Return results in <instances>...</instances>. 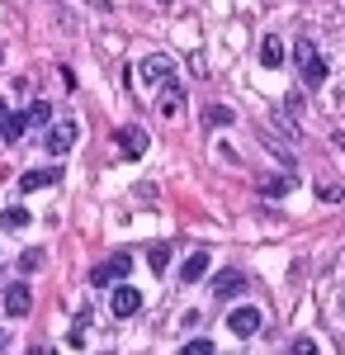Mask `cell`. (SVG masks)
Masks as SVG:
<instances>
[{"label":"cell","mask_w":345,"mask_h":355,"mask_svg":"<svg viewBox=\"0 0 345 355\" xmlns=\"http://www.w3.org/2000/svg\"><path fill=\"white\" fill-rule=\"evenodd\" d=\"M260 322H265V318H260V308H237V313L227 318V331H232V336H256Z\"/></svg>","instance_id":"7"},{"label":"cell","mask_w":345,"mask_h":355,"mask_svg":"<svg viewBox=\"0 0 345 355\" xmlns=\"http://www.w3.org/2000/svg\"><path fill=\"white\" fill-rule=\"evenodd\" d=\"M0 223H5L10 232H24L28 223H33V214H28V209H5V214H0Z\"/></svg>","instance_id":"16"},{"label":"cell","mask_w":345,"mask_h":355,"mask_svg":"<svg viewBox=\"0 0 345 355\" xmlns=\"http://www.w3.org/2000/svg\"><path fill=\"white\" fill-rule=\"evenodd\" d=\"M109 308H114V318H133L137 308H142V289H133L128 279H123V284H114V294H109Z\"/></svg>","instance_id":"5"},{"label":"cell","mask_w":345,"mask_h":355,"mask_svg":"<svg viewBox=\"0 0 345 355\" xmlns=\"http://www.w3.org/2000/svg\"><path fill=\"white\" fill-rule=\"evenodd\" d=\"M142 81L147 85H166L170 81V57H147V62H142Z\"/></svg>","instance_id":"10"},{"label":"cell","mask_w":345,"mask_h":355,"mask_svg":"<svg viewBox=\"0 0 345 355\" xmlns=\"http://www.w3.org/2000/svg\"><path fill=\"white\" fill-rule=\"evenodd\" d=\"M5 341H10V331H0V351H5Z\"/></svg>","instance_id":"25"},{"label":"cell","mask_w":345,"mask_h":355,"mask_svg":"<svg viewBox=\"0 0 345 355\" xmlns=\"http://www.w3.org/2000/svg\"><path fill=\"white\" fill-rule=\"evenodd\" d=\"M38 266H43V246H28L24 256H19V270H24V275H33Z\"/></svg>","instance_id":"19"},{"label":"cell","mask_w":345,"mask_h":355,"mask_svg":"<svg viewBox=\"0 0 345 355\" xmlns=\"http://www.w3.org/2000/svg\"><path fill=\"white\" fill-rule=\"evenodd\" d=\"M0 303H5V318H28V313H33V294H28V284H5Z\"/></svg>","instance_id":"6"},{"label":"cell","mask_w":345,"mask_h":355,"mask_svg":"<svg viewBox=\"0 0 345 355\" xmlns=\"http://www.w3.org/2000/svg\"><path fill=\"white\" fill-rule=\"evenodd\" d=\"M128 270H133V256H123V251H118V256H109L105 266H95V270H90V284H100V289H105V284H114V279L123 284V279H128Z\"/></svg>","instance_id":"3"},{"label":"cell","mask_w":345,"mask_h":355,"mask_svg":"<svg viewBox=\"0 0 345 355\" xmlns=\"http://www.w3.org/2000/svg\"><path fill=\"white\" fill-rule=\"evenodd\" d=\"M317 194L326 199V204H336V199H341V185H336V180H321V185H317Z\"/></svg>","instance_id":"20"},{"label":"cell","mask_w":345,"mask_h":355,"mask_svg":"<svg viewBox=\"0 0 345 355\" xmlns=\"http://www.w3.org/2000/svg\"><path fill=\"white\" fill-rule=\"evenodd\" d=\"M260 62L265 67H284V43L269 33V38H260Z\"/></svg>","instance_id":"13"},{"label":"cell","mask_w":345,"mask_h":355,"mask_svg":"<svg viewBox=\"0 0 345 355\" xmlns=\"http://www.w3.org/2000/svg\"><path fill=\"white\" fill-rule=\"evenodd\" d=\"M204 119H209L213 128H218V123H232V110H222V105H213V110L204 114Z\"/></svg>","instance_id":"22"},{"label":"cell","mask_w":345,"mask_h":355,"mask_svg":"<svg viewBox=\"0 0 345 355\" xmlns=\"http://www.w3.org/2000/svg\"><path fill=\"white\" fill-rule=\"evenodd\" d=\"M24 123H38V128H48V123H53V105H48V100H33V105L24 110Z\"/></svg>","instance_id":"14"},{"label":"cell","mask_w":345,"mask_h":355,"mask_svg":"<svg viewBox=\"0 0 345 355\" xmlns=\"http://www.w3.org/2000/svg\"><path fill=\"white\" fill-rule=\"evenodd\" d=\"M57 180H62V175H57V166H53V171H24V175H19V190L33 194V190H48V185H57Z\"/></svg>","instance_id":"11"},{"label":"cell","mask_w":345,"mask_h":355,"mask_svg":"<svg viewBox=\"0 0 345 355\" xmlns=\"http://www.w3.org/2000/svg\"><path fill=\"white\" fill-rule=\"evenodd\" d=\"M76 137H80V123H76V119H62V123H53V128L43 133V142H48V152H53V157H67Z\"/></svg>","instance_id":"2"},{"label":"cell","mask_w":345,"mask_h":355,"mask_svg":"<svg viewBox=\"0 0 345 355\" xmlns=\"http://www.w3.org/2000/svg\"><path fill=\"white\" fill-rule=\"evenodd\" d=\"M289 355H317V341H312V336H298Z\"/></svg>","instance_id":"21"},{"label":"cell","mask_w":345,"mask_h":355,"mask_svg":"<svg viewBox=\"0 0 345 355\" xmlns=\"http://www.w3.org/2000/svg\"><path fill=\"white\" fill-rule=\"evenodd\" d=\"M298 71H303V85H308V90H317V85L326 81V62H321V53L308 38L298 43Z\"/></svg>","instance_id":"1"},{"label":"cell","mask_w":345,"mask_h":355,"mask_svg":"<svg viewBox=\"0 0 345 355\" xmlns=\"http://www.w3.org/2000/svg\"><path fill=\"white\" fill-rule=\"evenodd\" d=\"M289 190H293L289 175H269L265 185H260V194H265V199H279V194H289Z\"/></svg>","instance_id":"17"},{"label":"cell","mask_w":345,"mask_h":355,"mask_svg":"<svg viewBox=\"0 0 345 355\" xmlns=\"http://www.w3.org/2000/svg\"><path fill=\"white\" fill-rule=\"evenodd\" d=\"M209 251H194V256H189L185 266H180V279H185V284H194V279H204V275H209Z\"/></svg>","instance_id":"12"},{"label":"cell","mask_w":345,"mask_h":355,"mask_svg":"<svg viewBox=\"0 0 345 355\" xmlns=\"http://www.w3.org/2000/svg\"><path fill=\"white\" fill-rule=\"evenodd\" d=\"M157 105H161V114H166V119H175V114L185 110V90H180L175 81H166L157 90Z\"/></svg>","instance_id":"8"},{"label":"cell","mask_w":345,"mask_h":355,"mask_svg":"<svg viewBox=\"0 0 345 355\" xmlns=\"http://www.w3.org/2000/svg\"><path fill=\"white\" fill-rule=\"evenodd\" d=\"M5 114H10V105H5V100H0V123H5Z\"/></svg>","instance_id":"24"},{"label":"cell","mask_w":345,"mask_h":355,"mask_svg":"<svg viewBox=\"0 0 345 355\" xmlns=\"http://www.w3.org/2000/svg\"><path fill=\"white\" fill-rule=\"evenodd\" d=\"M24 128H28V123H24V114H15V110L5 114V123H0V133H5V142H19V137H24Z\"/></svg>","instance_id":"15"},{"label":"cell","mask_w":345,"mask_h":355,"mask_svg":"<svg viewBox=\"0 0 345 355\" xmlns=\"http://www.w3.org/2000/svg\"><path fill=\"white\" fill-rule=\"evenodd\" d=\"M241 289H246V275L241 270H218L213 275V294H218V299H232Z\"/></svg>","instance_id":"9"},{"label":"cell","mask_w":345,"mask_h":355,"mask_svg":"<svg viewBox=\"0 0 345 355\" xmlns=\"http://www.w3.org/2000/svg\"><path fill=\"white\" fill-rule=\"evenodd\" d=\"M180 355H213V341H189V346H180Z\"/></svg>","instance_id":"23"},{"label":"cell","mask_w":345,"mask_h":355,"mask_svg":"<svg viewBox=\"0 0 345 355\" xmlns=\"http://www.w3.org/2000/svg\"><path fill=\"white\" fill-rule=\"evenodd\" d=\"M114 142H118V152H123L128 162H137V157L147 152V142H152V137H147V128H137V123H123V128L114 133Z\"/></svg>","instance_id":"4"},{"label":"cell","mask_w":345,"mask_h":355,"mask_svg":"<svg viewBox=\"0 0 345 355\" xmlns=\"http://www.w3.org/2000/svg\"><path fill=\"white\" fill-rule=\"evenodd\" d=\"M147 266H152V275H161L166 266H170V246H166V242L152 246V251H147Z\"/></svg>","instance_id":"18"}]
</instances>
